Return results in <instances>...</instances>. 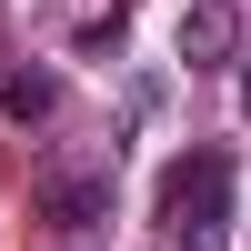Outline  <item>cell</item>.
I'll list each match as a JSON object with an SVG mask.
<instances>
[{"label":"cell","mask_w":251,"mask_h":251,"mask_svg":"<svg viewBox=\"0 0 251 251\" xmlns=\"http://www.w3.org/2000/svg\"><path fill=\"white\" fill-rule=\"evenodd\" d=\"M161 211H171V241H181V251H221V221H231V151L201 141L191 161H171Z\"/></svg>","instance_id":"obj_1"},{"label":"cell","mask_w":251,"mask_h":251,"mask_svg":"<svg viewBox=\"0 0 251 251\" xmlns=\"http://www.w3.org/2000/svg\"><path fill=\"white\" fill-rule=\"evenodd\" d=\"M40 211L60 231H100L111 221V171H40Z\"/></svg>","instance_id":"obj_2"},{"label":"cell","mask_w":251,"mask_h":251,"mask_svg":"<svg viewBox=\"0 0 251 251\" xmlns=\"http://www.w3.org/2000/svg\"><path fill=\"white\" fill-rule=\"evenodd\" d=\"M181 60H191V71H221V60H231V0H201V10L181 20Z\"/></svg>","instance_id":"obj_3"},{"label":"cell","mask_w":251,"mask_h":251,"mask_svg":"<svg viewBox=\"0 0 251 251\" xmlns=\"http://www.w3.org/2000/svg\"><path fill=\"white\" fill-rule=\"evenodd\" d=\"M0 100H10V111H20V121H40V111H50V100H60V91H50V71H20V80H10V91H0Z\"/></svg>","instance_id":"obj_4"},{"label":"cell","mask_w":251,"mask_h":251,"mask_svg":"<svg viewBox=\"0 0 251 251\" xmlns=\"http://www.w3.org/2000/svg\"><path fill=\"white\" fill-rule=\"evenodd\" d=\"M241 100H251V71H241Z\"/></svg>","instance_id":"obj_5"}]
</instances>
